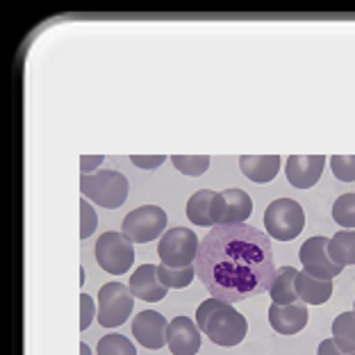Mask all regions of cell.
Segmentation results:
<instances>
[{
  "instance_id": "23",
  "label": "cell",
  "mask_w": 355,
  "mask_h": 355,
  "mask_svg": "<svg viewBox=\"0 0 355 355\" xmlns=\"http://www.w3.org/2000/svg\"><path fill=\"white\" fill-rule=\"evenodd\" d=\"M96 355H137V349L128 337L110 333L96 344Z\"/></svg>"
},
{
  "instance_id": "9",
  "label": "cell",
  "mask_w": 355,
  "mask_h": 355,
  "mask_svg": "<svg viewBox=\"0 0 355 355\" xmlns=\"http://www.w3.org/2000/svg\"><path fill=\"white\" fill-rule=\"evenodd\" d=\"M328 237H310L298 251L303 271L310 273L312 278L319 280H333L344 271L342 264H335L328 255Z\"/></svg>"
},
{
  "instance_id": "8",
  "label": "cell",
  "mask_w": 355,
  "mask_h": 355,
  "mask_svg": "<svg viewBox=\"0 0 355 355\" xmlns=\"http://www.w3.org/2000/svg\"><path fill=\"white\" fill-rule=\"evenodd\" d=\"M121 232L132 244H148L166 232V212L157 205H141L125 214Z\"/></svg>"
},
{
  "instance_id": "17",
  "label": "cell",
  "mask_w": 355,
  "mask_h": 355,
  "mask_svg": "<svg viewBox=\"0 0 355 355\" xmlns=\"http://www.w3.org/2000/svg\"><path fill=\"white\" fill-rule=\"evenodd\" d=\"M187 216L193 225H216V191L198 189L187 200Z\"/></svg>"
},
{
  "instance_id": "21",
  "label": "cell",
  "mask_w": 355,
  "mask_h": 355,
  "mask_svg": "<svg viewBox=\"0 0 355 355\" xmlns=\"http://www.w3.org/2000/svg\"><path fill=\"white\" fill-rule=\"evenodd\" d=\"M333 342L344 353H355V312H342L333 321Z\"/></svg>"
},
{
  "instance_id": "13",
  "label": "cell",
  "mask_w": 355,
  "mask_h": 355,
  "mask_svg": "<svg viewBox=\"0 0 355 355\" xmlns=\"http://www.w3.org/2000/svg\"><path fill=\"white\" fill-rule=\"evenodd\" d=\"M166 346L171 355H196L200 351V330L189 317H175L168 321Z\"/></svg>"
},
{
  "instance_id": "6",
  "label": "cell",
  "mask_w": 355,
  "mask_h": 355,
  "mask_svg": "<svg viewBox=\"0 0 355 355\" xmlns=\"http://www.w3.org/2000/svg\"><path fill=\"white\" fill-rule=\"evenodd\" d=\"M135 310V294L130 287L121 282H105L98 289V317L96 321L103 328H119L123 326Z\"/></svg>"
},
{
  "instance_id": "32",
  "label": "cell",
  "mask_w": 355,
  "mask_h": 355,
  "mask_svg": "<svg viewBox=\"0 0 355 355\" xmlns=\"http://www.w3.org/2000/svg\"><path fill=\"white\" fill-rule=\"evenodd\" d=\"M80 355H94V353H92V349H89L87 344H80Z\"/></svg>"
},
{
  "instance_id": "20",
  "label": "cell",
  "mask_w": 355,
  "mask_h": 355,
  "mask_svg": "<svg viewBox=\"0 0 355 355\" xmlns=\"http://www.w3.org/2000/svg\"><path fill=\"white\" fill-rule=\"evenodd\" d=\"M328 255L335 264L355 266V230H340L328 241Z\"/></svg>"
},
{
  "instance_id": "2",
  "label": "cell",
  "mask_w": 355,
  "mask_h": 355,
  "mask_svg": "<svg viewBox=\"0 0 355 355\" xmlns=\"http://www.w3.org/2000/svg\"><path fill=\"white\" fill-rule=\"evenodd\" d=\"M196 326L200 333L209 337V342L225 346V349L241 344L248 333V321L244 319V314L219 298H207L198 305Z\"/></svg>"
},
{
  "instance_id": "7",
  "label": "cell",
  "mask_w": 355,
  "mask_h": 355,
  "mask_svg": "<svg viewBox=\"0 0 355 355\" xmlns=\"http://www.w3.org/2000/svg\"><path fill=\"white\" fill-rule=\"evenodd\" d=\"M96 262L112 276H123L135 264V246L123 232H103L96 241Z\"/></svg>"
},
{
  "instance_id": "12",
  "label": "cell",
  "mask_w": 355,
  "mask_h": 355,
  "mask_svg": "<svg viewBox=\"0 0 355 355\" xmlns=\"http://www.w3.org/2000/svg\"><path fill=\"white\" fill-rule=\"evenodd\" d=\"M326 166V155H289L285 162V175L292 187L310 189L319 182Z\"/></svg>"
},
{
  "instance_id": "26",
  "label": "cell",
  "mask_w": 355,
  "mask_h": 355,
  "mask_svg": "<svg viewBox=\"0 0 355 355\" xmlns=\"http://www.w3.org/2000/svg\"><path fill=\"white\" fill-rule=\"evenodd\" d=\"M330 168L337 180L355 182V155H333L330 157Z\"/></svg>"
},
{
  "instance_id": "25",
  "label": "cell",
  "mask_w": 355,
  "mask_h": 355,
  "mask_svg": "<svg viewBox=\"0 0 355 355\" xmlns=\"http://www.w3.org/2000/svg\"><path fill=\"white\" fill-rule=\"evenodd\" d=\"M171 162L180 173L198 178L209 168V155H171Z\"/></svg>"
},
{
  "instance_id": "15",
  "label": "cell",
  "mask_w": 355,
  "mask_h": 355,
  "mask_svg": "<svg viewBox=\"0 0 355 355\" xmlns=\"http://www.w3.org/2000/svg\"><path fill=\"white\" fill-rule=\"evenodd\" d=\"M130 292L135 294L137 301H146V303H157L164 301V296L168 289L162 285V280L157 276V266L155 264H141L137 266V271L130 276Z\"/></svg>"
},
{
  "instance_id": "14",
  "label": "cell",
  "mask_w": 355,
  "mask_h": 355,
  "mask_svg": "<svg viewBox=\"0 0 355 355\" xmlns=\"http://www.w3.org/2000/svg\"><path fill=\"white\" fill-rule=\"evenodd\" d=\"M308 305H305L303 301H296L292 305H276L271 303L269 308V324L271 328L276 330L278 335H296L301 333V330L308 326Z\"/></svg>"
},
{
  "instance_id": "22",
  "label": "cell",
  "mask_w": 355,
  "mask_h": 355,
  "mask_svg": "<svg viewBox=\"0 0 355 355\" xmlns=\"http://www.w3.org/2000/svg\"><path fill=\"white\" fill-rule=\"evenodd\" d=\"M157 276L162 280V285L166 289H184L191 285L193 276H196V269L193 266H184V269H171L166 264L157 266Z\"/></svg>"
},
{
  "instance_id": "27",
  "label": "cell",
  "mask_w": 355,
  "mask_h": 355,
  "mask_svg": "<svg viewBox=\"0 0 355 355\" xmlns=\"http://www.w3.org/2000/svg\"><path fill=\"white\" fill-rule=\"evenodd\" d=\"M98 228V214H96V209L92 207L89 200H80V237L83 239H89Z\"/></svg>"
},
{
  "instance_id": "19",
  "label": "cell",
  "mask_w": 355,
  "mask_h": 355,
  "mask_svg": "<svg viewBox=\"0 0 355 355\" xmlns=\"http://www.w3.org/2000/svg\"><path fill=\"white\" fill-rule=\"evenodd\" d=\"M296 276L298 271L294 266H280L276 271V278H273L271 287H269V296L276 305H292L298 301L296 294Z\"/></svg>"
},
{
  "instance_id": "24",
  "label": "cell",
  "mask_w": 355,
  "mask_h": 355,
  "mask_svg": "<svg viewBox=\"0 0 355 355\" xmlns=\"http://www.w3.org/2000/svg\"><path fill=\"white\" fill-rule=\"evenodd\" d=\"M333 219L344 230H355V193H342L333 205Z\"/></svg>"
},
{
  "instance_id": "11",
  "label": "cell",
  "mask_w": 355,
  "mask_h": 355,
  "mask_svg": "<svg viewBox=\"0 0 355 355\" xmlns=\"http://www.w3.org/2000/svg\"><path fill=\"white\" fill-rule=\"evenodd\" d=\"M166 333H168V321L155 310H141L132 319V335L144 349L157 351L166 346Z\"/></svg>"
},
{
  "instance_id": "10",
  "label": "cell",
  "mask_w": 355,
  "mask_h": 355,
  "mask_svg": "<svg viewBox=\"0 0 355 355\" xmlns=\"http://www.w3.org/2000/svg\"><path fill=\"white\" fill-rule=\"evenodd\" d=\"M253 214V198L244 189H225L216 193V225L246 223Z\"/></svg>"
},
{
  "instance_id": "33",
  "label": "cell",
  "mask_w": 355,
  "mask_h": 355,
  "mask_svg": "<svg viewBox=\"0 0 355 355\" xmlns=\"http://www.w3.org/2000/svg\"><path fill=\"white\" fill-rule=\"evenodd\" d=\"M353 312H355V301H353Z\"/></svg>"
},
{
  "instance_id": "18",
  "label": "cell",
  "mask_w": 355,
  "mask_h": 355,
  "mask_svg": "<svg viewBox=\"0 0 355 355\" xmlns=\"http://www.w3.org/2000/svg\"><path fill=\"white\" fill-rule=\"evenodd\" d=\"M296 294H298V301H303L305 305H324L330 301V296H333V282L312 278L310 273L298 271Z\"/></svg>"
},
{
  "instance_id": "1",
  "label": "cell",
  "mask_w": 355,
  "mask_h": 355,
  "mask_svg": "<svg viewBox=\"0 0 355 355\" xmlns=\"http://www.w3.org/2000/svg\"><path fill=\"white\" fill-rule=\"evenodd\" d=\"M193 266L209 296L230 305L269 292L276 278L271 237L248 223L214 225L200 239Z\"/></svg>"
},
{
  "instance_id": "29",
  "label": "cell",
  "mask_w": 355,
  "mask_h": 355,
  "mask_svg": "<svg viewBox=\"0 0 355 355\" xmlns=\"http://www.w3.org/2000/svg\"><path fill=\"white\" fill-rule=\"evenodd\" d=\"M130 162L144 168V171H155L157 166L166 162V155H130Z\"/></svg>"
},
{
  "instance_id": "3",
  "label": "cell",
  "mask_w": 355,
  "mask_h": 355,
  "mask_svg": "<svg viewBox=\"0 0 355 355\" xmlns=\"http://www.w3.org/2000/svg\"><path fill=\"white\" fill-rule=\"evenodd\" d=\"M80 191L89 200L105 209H116L125 203L128 198V178L119 171H96L80 178Z\"/></svg>"
},
{
  "instance_id": "16",
  "label": "cell",
  "mask_w": 355,
  "mask_h": 355,
  "mask_svg": "<svg viewBox=\"0 0 355 355\" xmlns=\"http://www.w3.org/2000/svg\"><path fill=\"white\" fill-rule=\"evenodd\" d=\"M282 159L280 155H241L239 157V168L251 182L266 184L280 171Z\"/></svg>"
},
{
  "instance_id": "31",
  "label": "cell",
  "mask_w": 355,
  "mask_h": 355,
  "mask_svg": "<svg viewBox=\"0 0 355 355\" xmlns=\"http://www.w3.org/2000/svg\"><path fill=\"white\" fill-rule=\"evenodd\" d=\"M317 355H355V353H344L337 349V344L333 342V337H328V340H324L319 344V349H317Z\"/></svg>"
},
{
  "instance_id": "5",
  "label": "cell",
  "mask_w": 355,
  "mask_h": 355,
  "mask_svg": "<svg viewBox=\"0 0 355 355\" xmlns=\"http://www.w3.org/2000/svg\"><path fill=\"white\" fill-rule=\"evenodd\" d=\"M200 241L196 237V232L182 225H173L168 228L157 244V255L162 264L171 266V269H184V266H193L198 255Z\"/></svg>"
},
{
  "instance_id": "28",
  "label": "cell",
  "mask_w": 355,
  "mask_h": 355,
  "mask_svg": "<svg viewBox=\"0 0 355 355\" xmlns=\"http://www.w3.org/2000/svg\"><path fill=\"white\" fill-rule=\"evenodd\" d=\"M96 317H98V303L89 294H83L80 296V330H87Z\"/></svg>"
},
{
  "instance_id": "4",
  "label": "cell",
  "mask_w": 355,
  "mask_h": 355,
  "mask_svg": "<svg viewBox=\"0 0 355 355\" xmlns=\"http://www.w3.org/2000/svg\"><path fill=\"white\" fill-rule=\"evenodd\" d=\"M266 235L278 241H292L305 228V212L294 198H276L264 209Z\"/></svg>"
},
{
  "instance_id": "30",
  "label": "cell",
  "mask_w": 355,
  "mask_h": 355,
  "mask_svg": "<svg viewBox=\"0 0 355 355\" xmlns=\"http://www.w3.org/2000/svg\"><path fill=\"white\" fill-rule=\"evenodd\" d=\"M103 162H105V155H83L80 157V171H83V175L96 173V168Z\"/></svg>"
}]
</instances>
